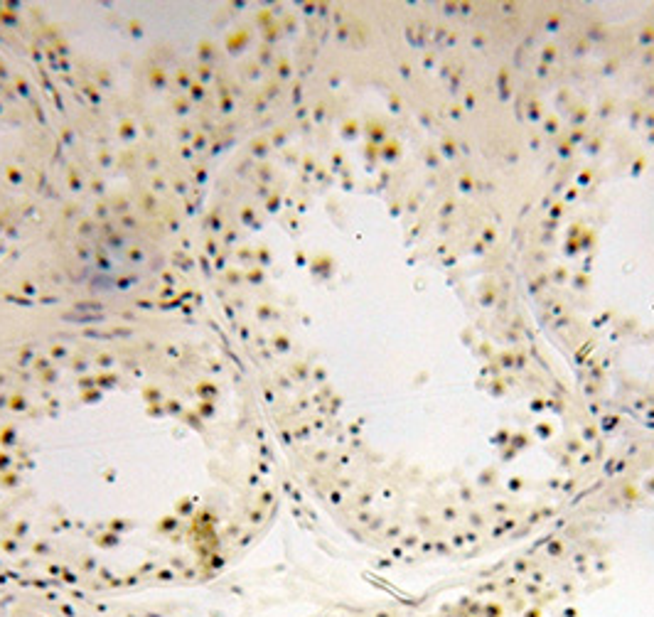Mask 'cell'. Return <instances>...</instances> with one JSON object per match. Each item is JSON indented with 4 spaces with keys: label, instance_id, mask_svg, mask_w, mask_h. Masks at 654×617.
Returning a JSON list of instances; mask_svg holds the SVG:
<instances>
[{
    "label": "cell",
    "instance_id": "cell-1",
    "mask_svg": "<svg viewBox=\"0 0 654 617\" xmlns=\"http://www.w3.org/2000/svg\"><path fill=\"white\" fill-rule=\"evenodd\" d=\"M0 617H175L133 598H84L0 576Z\"/></svg>",
    "mask_w": 654,
    "mask_h": 617
}]
</instances>
